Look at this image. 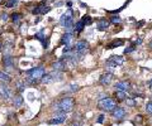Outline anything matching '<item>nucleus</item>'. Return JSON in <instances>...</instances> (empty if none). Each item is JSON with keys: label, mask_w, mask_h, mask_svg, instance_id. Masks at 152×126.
Listing matches in <instances>:
<instances>
[{"label": "nucleus", "mask_w": 152, "mask_h": 126, "mask_svg": "<svg viewBox=\"0 0 152 126\" xmlns=\"http://www.w3.org/2000/svg\"><path fill=\"white\" fill-rule=\"evenodd\" d=\"M74 107H75V100L70 96H65L57 101V104L55 106V111L57 114L58 112L60 114H69L74 110Z\"/></svg>", "instance_id": "nucleus-1"}, {"label": "nucleus", "mask_w": 152, "mask_h": 126, "mask_svg": "<svg viewBox=\"0 0 152 126\" xmlns=\"http://www.w3.org/2000/svg\"><path fill=\"white\" fill-rule=\"evenodd\" d=\"M74 14H72V10L71 9H69L67 12H66L65 14H62V17L60 18V24L62 25L66 32H69V33H72L74 32Z\"/></svg>", "instance_id": "nucleus-2"}, {"label": "nucleus", "mask_w": 152, "mask_h": 126, "mask_svg": "<svg viewBox=\"0 0 152 126\" xmlns=\"http://www.w3.org/2000/svg\"><path fill=\"white\" fill-rule=\"evenodd\" d=\"M45 68L43 67H36V68H32L29 71H27V82L29 83H37L39 80H42V77L45 76Z\"/></svg>", "instance_id": "nucleus-3"}, {"label": "nucleus", "mask_w": 152, "mask_h": 126, "mask_svg": "<svg viewBox=\"0 0 152 126\" xmlns=\"http://www.w3.org/2000/svg\"><path fill=\"white\" fill-rule=\"evenodd\" d=\"M98 107L102 111H107V112H112V111L117 107V102L114 101L110 97H105V99H102L98 102Z\"/></svg>", "instance_id": "nucleus-4"}, {"label": "nucleus", "mask_w": 152, "mask_h": 126, "mask_svg": "<svg viewBox=\"0 0 152 126\" xmlns=\"http://www.w3.org/2000/svg\"><path fill=\"white\" fill-rule=\"evenodd\" d=\"M89 47L90 45L86 40H79V42H76V44L72 47V50L75 53L80 54L81 57H84V55L89 52Z\"/></svg>", "instance_id": "nucleus-5"}, {"label": "nucleus", "mask_w": 152, "mask_h": 126, "mask_svg": "<svg viewBox=\"0 0 152 126\" xmlns=\"http://www.w3.org/2000/svg\"><path fill=\"white\" fill-rule=\"evenodd\" d=\"M124 58L122 55H112L110 58H108L107 60V67H118V66H122L124 63Z\"/></svg>", "instance_id": "nucleus-6"}, {"label": "nucleus", "mask_w": 152, "mask_h": 126, "mask_svg": "<svg viewBox=\"0 0 152 126\" xmlns=\"http://www.w3.org/2000/svg\"><path fill=\"white\" fill-rule=\"evenodd\" d=\"M67 68V63H66V60L64 58H60V59H57L56 62L52 63V69L53 71H65V69Z\"/></svg>", "instance_id": "nucleus-7"}, {"label": "nucleus", "mask_w": 152, "mask_h": 126, "mask_svg": "<svg viewBox=\"0 0 152 126\" xmlns=\"http://www.w3.org/2000/svg\"><path fill=\"white\" fill-rule=\"evenodd\" d=\"M126 110L123 109V107H115L113 111H112V116H113V119H115V120H122V119H124L126 117Z\"/></svg>", "instance_id": "nucleus-8"}, {"label": "nucleus", "mask_w": 152, "mask_h": 126, "mask_svg": "<svg viewBox=\"0 0 152 126\" xmlns=\"http://www.w3.org/2000/svg\"><path fill=\"white\" fill-rule=\"evenodd\" d=\"M114 88H115V91H124V92H128L132 88L131 83L128 81H121V82H117L115 85H114Z\"/></svg>", "instance_id": "nucleus-9"}, {"label": "nucleus", "mask_w": 152, "mask_h": 126, "mask_svg": "<svg viewBox=\"0 0 152 126\" xmlns=\"http://www.w3.org/2000/svg\"><path fill=\"white\" fill-rule=\"evenodd\" d=\"M113 73H104L100 76V78H99V83L103 86H108V85H110V82L113 81Z\"/></svg>", "instance_id": "nucleus-10"}, {"label": "nucleus", "mask_w": 152, "mask_h": 126, "mask_svg": "<svg viewBox=\"0 0 152 126\" xmlns=\"http://www.w3.org/2000/svg\"><path fill=\"white\" fill-rule=\"evenodd\" d=\"M45 4H46L45 1H42L36 9H33L32 14H34V15H36V14H46V13H48V12L51 10V8H50V6H46Z\"/></svg>", "instance_id": "nucleus-11"}, {"label": "nucleus", "mask_w": 152, "mask_h": 126, "mask_svg": "<svg viewBox=\"0 0 152 126\" xmlns=\"http://www.w3.org/2000/svg\"><path fill=\"white\" fill-rule=\"evenodd\" d=\"M66 120H67V116H66V114H61V115L55 116L53 119H51L48 121V124L50 125H58V124H64Z\"/></svg>", "instance_id": "nucleus-12"}, {"label": "nucleus", "mask_w": 152, "mask_h": 126, "mask_svg": "<svg viewBox=\"0 0 152 126\" xmlns=\"http://www.w3.org/2000/svg\"><path fill=\"white\" fill-rule=\"evenodd\" d=\"M0 96H1V99H4V100H8L9 97H10V90H9L8 86H5V83L0 85Z\"/></svg>", "instance_id": "nucleus-13"}, {"label": "nucleus", "mask_w": 152, "mask_h": 126, "mask_svg": "<svg viewBox=\"0 0 152 126\" xmlns=\"http://www.w3.org/2000/svg\"><path fill=\"white\" fill-rule=\"evenodd\" d=\"M74 39V33H69V32H66V33L62 35V38H61V44L64 45H71V42Z\"/></svg>", "instance_id": "nucleus-14"}, {"label": "nucleus", "mask_w": 152, "mask_h": 126, "mask_svg": "<svg viewBox=\"0 0 152 126\" xmlns=\"http://www.w3.org/2000/svg\"><path fill=\"white\" fill-rule=\"evenodd\" d=\"M96 28L99 30H102V32L107 30L109 28V20H107V19H99L96 22Z\"/></svg>", "instance_id": "nucleus-15"}, {"label": "nucleus", "mask_w": 152, "mask_h": 126, "mask_svg": "<svg viewBox=\"0 0 152 126\" xmlns=\"http://www.w3.org/2000/svg\"><path fill=\"white\" fill-rule=\"evenodd\" d=\"M3 64L5 68H13L14 67V59L10 55H4L3 58Z\"/></svg>", "instance_id": "nucleus-16"}, {"label": "nucleus", "mask_w": 152, "mask_h": 126, "mask_svg": "<svg viewBox=\"0 0 152 126\" xmlns=\"http://www.w3.org/2000/svg\"><path fill=\"white\" fill-rule=\"evenodd\" d=\"M124 44V42H123L122 39H115V40H113L112 43H109V44H107L105 45V49H114V48H117V47H121V45H123Z\"/></svg>", "instance_id": "nucleus-17"}, {"label": "nucleus", "mask_w": 152, "mask_h": 126, "mask_svg": "<svg viewBox=\"0 0 152 126\" xmlns=\"http://www.w3.org/2000/svg\"><path fill=\"white\" fill-rule=\"evenodd\" d=\"M84 28H85L84 22H83V20H79V22L75 24V27H74V32H75V33H80V32L84 30Z\"/></svg>", "instance_id": "nucleus-18"}, {"label": "nucleus", "mask_w": 152, "mask_h": 126, "mask_svg": "<svg viewBox=\"0 0 152 126\" xmlns=\"http://www.w3.org/2000/svg\"><path fill=\"white\" fill-rule=\"evenodd\" d=\"M115 97L118 101H126L128 96H127V92L124 91H115Z\"/></svg>", "instance_id": "nucleus-19"}, {"label": "nucleus", "mask_w": 152, "mask_h": 126, "mask_svg": "<svg viewBox=\"0 0 152 126\" xmlns=\"http://www.w3.org/2000/svg\"><path fill=\"white\" fill-rule=\"evenodd\" d=\"M23 104V97L20 95H17V96H14V99H13V105L15 106V107H19V106H22Z\"/></svg>", "instance_id": "nucleus-20"}, {"label": "nucleus", "mask_w": 152, "mask_h": 126, "mask_svg": "<svg viewBox=\"0 0 152 126\" xmlns=\"http://www.w3.org/2000/svg\"><path fill=\"white\" fill-rule=\"evenodd\" d=\"M42 83L43 85H48V83H52L53 82V78H52V76H51V73H48V74H45L43 77H42Z\"/></svg>", "instance_id": "nucleus-21"}, {"label": "nucleus", "mask_w": 152, "mask_h": 126, "mask_svg": "<svg viewBox=\"0 0 152 126\" xmlns=\"http://www.w3.org/2000/svg\"><path fill=\"white\" fill-rule=\"evenodd\" d=\"M10 76H9L8 73H5V72H1L0 71V81H5V82H10Z\"/></svg>", "instance_id": "nucleus-22"}, {"label": "nucleus", "mask_w": 152, "mask_h": 126, "mask_svg": "<svg viewBox=\"0 0 152 126\" xmlns=\"http://www.w3.org/2000/svg\"><path fill=\"white\" fill-rule=\"evenodd\" d=\"M22 18H23V15H22L20 13H14V14H12V20L14 23H19Z\"/></svg>", "instance_id": "nucleus-23"}, {"label": "nucleus", "mask_w": 152, "mask_h": 126, "mask_svg": "<svg viewBox=\"0 0 152 126\" xmlns=\"http://www.w3.org/2000/svg\"><path fill=\"white\" fill-rule=\"evenodd\" d=\"M19 0H7L5 1V8H13V6H15L17 4H18Z\"/></svg>", "instance_id": "nucleus-24"}, {"label": "nucleus", "mask_w": 152, "mask_h": 126, "mask_svg": "<svg viewBox=\"0 0 152 126\" xmlns=\"http://www.w3.org/2000/svg\"><path fill=\"white\" fill-rule=\"evenodd\" d=\"M81 20L84 22L85 25H90V24L93 23V19H91V17H90V15H84V17L81 18Z\"/></svg>", "instance_id": "nucleus-25"}, {"label": "nucleus", "mask_w": 152, "mask_h": 126, "mask_svg": "<svg viewBox=\"0 0 152 126\" xmlns=\"http://www.w3.org/2000/svg\"><path fill=\"white\" fill-rule=\"evenodd\" d=\"M110 22L113 23V24H121V23H122V18L119 15H113L110 18Z\"/></svg>", "instance_id": "nucleus-26"}, {"label": "nucleus", "mask_w": 152, "mask_h": 126, "mask_svg": "<svg viewBox=\"0 0 152 126\" xmlns=\"http://www.w3.org/2000/svg\"><path fill=\"white\" fill-rule=\"evenodd\" d=\"M69 126H81V122H80V119H74L72 121H71V124Z\"/></svg>", "instance_id": "nucleus-27"}, {"label": "nucleus", "mask_w": 152, "mask_h": 126, "mask_svg": "<svg viewBox=\"0 0 152 126\" xmlns=\"http://www.w3.org/2000/svg\"><path fill=\"white\" fill-rule=\"evenodd\" d=\"M146 112L147 114H152V101L146 105Z\"/></svg>", "instance_id": "nucleus-28"}, {"label": "nucleus", "mask_w": 152, "mask_h": 126, "mask_svg": "<svg viewBox=\"0 0 152 126\" xmlns=\"http://www.w3.org/2000/svg\"><path fill=\"white\" fill-rule=\"evenodd\" d=\"M17 87H18V91H19V92H22V91L26 88V86L23 85L22 82H18V83H17Z\"/></svg>", "instance_id": "nucleus-29"}, {"label": "nucleus", "mask_w": 152, "mask_h": 126, "mask_svg": "<svg viewBox=\"0 0 152 126\" xmlns=\"http://www.w3.org/2000/svg\"><path fill=\"white\" fill-rule=\"evenodd\" d=\"M133 50H134V45H129L128 48H126V49H124V53H126V54H128V53L133 52Z\"/></svg>", "instance_id": "nucleus-30"}, {"label": "nucleus", "mask_w": 152, "mask_h": 126, "mask_svg": "<svg viewBox=\"0 0 152 126\" xmlns=\"http://www.w3.org/2000/svg\"><path fill=\"white\" fill-rule=\"evenodd\" d=\"M126 104L128 106H134V101H133L132 99H129V97H127V100H126Z\"/></svg>", "instance_id": "nucleus-31"}, {"label": "nucleus", "mask_w": 152, "mask_h": 126, "mask_svg": "<svg viewBox=\"0 0 152 126\" xmlns=\"http://www.w3.org/2000/svg\"><path fill=\"white\" fill-rule=\"evenodd\" d=\"M77 90H79V86L77 85H71V88H70L71 92H75V91H77Z\"/></svg>", "instance_id": "nucleus-32"}, {"label": "nucleus", "mask_w": 152, "mask_h": 126, "mask_svg": "<svg viewBox=\"0 0 152 126\" xmlns=\"http://www.w3.org/2000/svg\"><path fill=\"white\" fill-rule=\"evenodd\" d=\"M8 19H9V15H8V14H5V13H4V14H1V20L7 22Z\"/></svg>", "instance_id": "nucleus-33"}, {"label": "nucleus", "mask_w": 152, "mask_h": 126, "mask_svg": "<svg viewBox=\"0 0 152 126\" xmlns=\"http://www.w3.org/2000/svg\"><path fill=\"white\" fill-rule=\"evenodd\" d=\"M104 119H105V116H104V115H100V116L98 117V122H99V124H103Z\"/></svg>", "instance_id": "nucleus-34"}, {"label": "nucleus", "mask_w": 152, "mask_h": 126, "mask_svg": "<svg viewBox=\"0 0 152 126\" xmlns=\"http://www.w3.org/2000/svg\"><path fill=\"white\" fill-rule=\"evenodd\" d=\"M145 24V20H142V22H140V23H137V28H140V27H142Z\"/></svg>", "instance_id": "nucleus-35"}, {"label": "nucleus", "mask_w": 152, "mask_h": 126, "mask_svg": "<svg viewBox=\"0 0 152 126\" xmlns=\"http://www.w3.org/2000/svg\"><path fill=\"white\" fill-rule=\"evenodd\" d=\"M148 48H150V49L152 50V40H151V42H150V43H148Z\"/></svg>", "instance_id": "nucleus-36"}, {"label": "nucleus", "mask_w": 152, "mask_h": 126, "mask_svg": "<svg viewBox=\"0 0 152 126\" xmlns=\"http://www.w3.org/2000/svg\"><path fill=\"white\" fill-rule=\"evenodd\" d=\"M71 5H72V3H71V1H67V6L71 8Z\"/></svg>", "instance_id": "nucleus-37"}, {"label": "nucleus", "mask_w": 152, "mask_h": 126, "mask_svg": "<svg viewBox=\"0 0 152 126\" xmlns=\"http://www.w3.org/2000/svg\"><path fill=\"white\" fill-rule=\"evenodd\" d=\"M150 87H151V90H152V80L150 81Z\"/></svg>", "instance_id": "nucleus-38"}, {"label": "nucleus", "mask_w": 152, "mask_h": 126, "mask_svg": "<svg viewBox=\"0 0 152 126\" xmlns=\"http://www.w3.org/2000/svg\"><path fill=\"white\" fill-rule=\"evenodd\" d=\"M0 49H1V43H0Z\"/></svg>", "instance_id": "nucleus-39"}, {"label": "nucleus", "mask_w": 152, "mask_h": 126, "mask_svg": "<svg viewBox=\"0 0 152 126\" xmlns=\"http://www.w3.org/2000/svg\"><path fill=\"white\" fill-rule=\"evenodd\" d=\"M0 3H1V0H0Z\"/></svg>", "instance_id": "nucleus-40"}]
</instances>
